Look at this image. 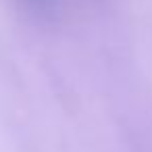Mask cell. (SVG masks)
<instances>
[{
  "mask_svg": "<svg viewBox=\"0 0 152 152\" xmlns=\"http://www.w3.org/2000/svg\"><path fill=\"white\" fill-rule=\"evenodd\" d=\"M23 2L31 9L34 15L42 19H56L58 15V0H23Z\"/></svg>",
  "mask_w": 152,
  "mask_h": 152,
  "instance_id": "obj_1",
  "label": "cell"
}]
</instances>
